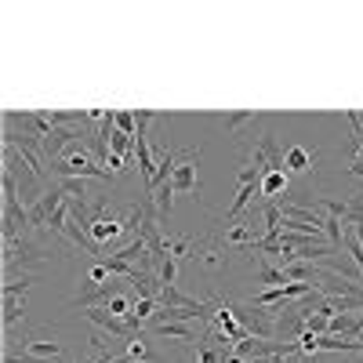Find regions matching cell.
<instances>
[{"mask_svg": "<svg viewBox=\"0 0 363 363\" xmlns=\"http://www.w3.org/2000/svg\"><path fill=\"white\" fill-rule=\"evenodd\" d=\"M48 258V247H40L33 236H18L4 244V280H15V272L22 269V277H33V269Z\"/></svg>", "mask_w": 363, "mask_h": 363, "instance_id": "cell-1", "label": "cell"}, {"mask_svg": "<svg viewBox=\"0 0 363 363\" xmlns=\"http://www.w3.org/2000/svg\"><path fill=\"white\" fill-rule=\"evenodd\" d=\"M51 171L58 178H99V182H113V174L95 157H91V149H80V145L66 149L62 157H55L51 160Z\"/></svg>", "mask_w": 363, "mask_h": 363, "instance_id": "cell-2", "label": "cell"}, {"mask_svg": "<svg viewBox=\"0 0 363 363\" xmlns=\"http://www.w3.org/2000/svg\"><path fill=\"white\" fill-rule=\"evenodd\" d=\"M233 313H236L240 327H244L251 338H277L280 306L277 309H265V306H255V301H233Z\"/></svg>", "mask_w": 363, "mask_h": 363, "instance_id": "cell-3", "label": "cell"}, {"mask_svg": "<svg viewBox=\"0 0 363 363\" xmlns=\"http://www.w3.org/2000/svg\"><path fill=\"white\" fill-rule=\"evenodd\" d=\"M284 153L287 149L277 142V135H258L255 138V149H251V167L258 174H269V171H284Z\"/></svg>", "mask_w": 363, "mask_h": 363, "instance_id": "cell-4", "label": "cell"}, {"mask_svg": "<svg viewBox=\"0 0 363 363\" xmlns=\"http://www.w3.org/2000/svg\"><path fill=\"white\" fill-rule=\"evenodd\" d=\"M29 284H33V277H22V280H4V330H11V327L22 320Z\"/></svg>", "mask_w": 363, "mask_h": 363, "instance_id": "cell-5", "label": "cell"}, {"mask_svg": "<svg viewBox=\"0 0 363 363\" xmlns=\"http://www.w3.org/2000/svg\"><path fill=\"white\" fill-rule=\"evenodd\" d=\"M196 160H200V149H182L178 153V167L171 174L174 193H196Z\"/></svg>", "mask_w": 363, "mask_h": 363, "instance_id": "cell-6", "label": "cell"}, {"mask_svg": "<svg viewBox=\"0 0 363 363\" xmlns=\"http://www.w3.org/2000/svg\"><path fill=\"white\" fill-rule=\"evenodd\" d=\"M66 203V193H62V186H55V189H48L37 203H29V225L33 229H48V222H51V215L58 207Z\"/></svg>", "mask_w": 363, "mask_h": 363, "instance_id": "cell-7", "label": "cell"}, {"mask_svg": "<svg viewBox=\"0 0 363 363\" xmlns=\"http://www.w3.org/2000/svg\"><path fill=\"white\" fill-rule=\"evenodd\" d=\"M301 335H306V313H298L294 301H291L287 309L280 306V316H277V338H280V342H298Z\"/></svg>", "mask_w": 363, "mask_h": 363, "instance_id": "cell-8", "label": "cell"}, {"mask_svg": "<svg viewBox=\"0 0 363 363\" xmlns=\"http://www.w3.org/2000/svg\"><path fill=\"white\" fill-rule=\"evenodd\" d=\"M316 160H320V153H309L306 145H291L284 153V171L287 174H309V171H316Z\"/></svg>", "mask_w": 363, "mask_h": 363, "instance_id": "cell-9", "label": "cell"}, {"mask_svg": "<svg viewBox=\"0 0 363 363\" xmlns=\"http://www.w3.org/2000/svg\"><path fill=\"white\" fill-rule=\"evenodd\" d=\"M116 280L113 284H106V287H84L77 298H73V306H80V309H102L109 298H116Z\"/></svg>", "mask_w": 363, "mask_h": 363, "instance_id": "cell-10", "label": "cell"}, {"mask_svg": "<svg viewBox=\"0 0 363 363\" xmlns=\"http://www.w3.org/2000/svg\"><path fill=\"white\" fill-rule=\"evenodd\" d=\"M149 335L171 338V342H200V338L193 335V327H189V323H153V327H149Z\"/></svg>", "mask_w": 363, "mask_h": 363, "instance_id": "cell-11", "label": "cell"}, {"mask_svg": "<svg viewBox=\"0 0 363 363\" xmlns=\"http://www.w3.org/2000/svg\"><path fill=\"white\" fill-rule=\"evenodd\" d=\"M291 189V178H287V171H269V174H262V196L272 203V196H280V193H287Z\"/></svg>", "mask_w": 363, "mask_h": 363, "instance_id": "cell-12", "label": "cell"}, {"mask_svg": "<svg viewBox=\"0 0 363 363\" xmlns=\"http://www.w3.org/2000/svg\"><path fill=\"white\" fill-rule=\"evenodd\" d=\"M196 363H236L233 349H218V345H211V342H196Z\"/></svg>", "mask_w": 363, "mask_h": 363, "instance_id": "cell-13", "label": "cell"}, {"mask_svg": "<svg viewBox=\"0 0 363 363\" xmlns=\"http://www.w3.org/2000/svg\"><path fill=\"white\" fill-rule=\"evenodd\" d=\"M258 284L269 291V287H287L291 280H287V269H284V265H269V262H262V265H258Z\"/></svg>", "mask_w": 363, "mask_h": 363, "instance_id": "cell-14", "label": "cell"}, {"mask_svg": "<svg viewBox=\"0 0 363 363\" xmlns=\"http://www.w3.org/2000/svg\"><path fill=\"white\" fill-rule=\"evenodd\" d=\"M113 280H116V277L109 272L106 262H91L87 272H84V287H106V284H113Z\"/></svg>", "mask_w": 363, "mask_h": 363, "instance_id": "cell-15", "label": "cell"}, {"mask_svg": "<svg viewBox=\"0 0 363 363\" xmlns=\"http://www.w3.org/2000/svg\"><path fill=\"white\" fill-rule=\"evenodd\" d=\"M124 356L131 363H149V359H153V352H149V345H145V335H131L124 342Z\"/></svg>", "mask_w": 363, "mask_h": 363, "instance_id": "cell-16", "label": "cell"}, {"mask_svg": "<svg viewBox=\"0 0 363 363\" xmlns=\"http://www.w3.org/2000/svg\"><path fill=\"white\" fill-rule=\"evenodd\" d=\"M327 335H342V338H356L359 335V320L349 316V313H338L335 320H330V330Z\"/></svg>", "mask_w": 363, "mask_h": 363, "instance_id": "cell-17", "label": "cell"}, {"mask_svg": "<svg viewBox=\"0 0 363 363\" xmlns=\"http://www.w3.org/2000/svg\"><path fill=\"white\" fill-rule=\"evenodd\" d=\"M22 352L37 356V359H62V345H58V342H29Z\"/></svg>", "mask_w": 363, "mask_h": 363, "instance_id": "cell-18", "label": "cell"}, {"mask_svg": "<svg viewBox=\"0 0 363 363\" xmlns=\"http://www.w3.org/2000/svg\"><path fill=\"white\" fill-rule=\"evenodd\" d=\"M102 309H106V313H113L116 320H128V316H131V309H135V301H131V298H124V294H116V298H109V301H106Z\"/></svg>", "mask_w": 363, "mask_h": 363, "instance_id": "cell-19", "label": "cell"}, {"mask_svg": "<svg viewBox=\"0 0 363 363\" xmlns=\"http://www.w3.org/2000/svg\"><path fill=\"white\" fill-rule=\"evenodd\" d=\"M193 301H196V298H186L178 287H164V291H160V306H178V309H182V306H193Z\"/></svg>", "mask_w": 363, "mask_h": 363, "instance_id": "cell-20", "label": "cell"}, {"mask_svg": "<svg viewBox=\"0 0 363 363\" xmlns=\"http://www.w3.org/2000/svg\"><path fill=\"white\" fill-rule=\"evenodd\" d=\"M251 120H258V113H225V116H222V128H225V131H236V128L251 124Z\"/></svg>", "mask_w": 363, "mask_h": 363, "instance_id": "cell-21", "label": "cell"}, {"mask_svg": "<svg viewBox=\"0 0 363 363\" xmlns=\"http://www.w3.org/2000/svg\"><path fill=\"white\" fill-rule=\"evenodd\" d=\"M306 330H309V335H327V330H330V316L309 313V316H306Z\"/></svg>", "mask_w": 363, "mask_h": 363, "instance_id": "cell-22", "label": "cell"}, {"mask_svg": "<svg viewBox=\"0 0 363 363\" xmlns=\"http://www.w3.org/2000/svg\"><path fill=\"white\" fill-rule=\"evenodd\" d=\"M113 124L120 128V131H124V135H138V120H135V113H113Z\"/></svg>", "mask_w": 363, "mask_h": 363, "instance_id": "cell-23", "label": "cell"}, {"mask_svg": "<svg viewBox=\"0 0 363 363\" xmlns=\"http://www.w3.org/2000/svg\"><path fill=\"white\" fill-rule=\"evenodd\" d=\"M58 186H62L66 196H87V193H84V178H62Z\"/></svg>", "mask_w": 363, "mask_h": 363, "instance_id": "cell-24", "label": "cell"}, {"mask_svg": "<svg viewBox=\"0 0 363 363\" xmlns=\"http://www.w3.org/2000/svg\"><path fill=\"white\" fill-rule=\"evenodd\" d=\"M106 171H109V174H116V171H124V157H116V153H109V157H106Z\"/></svg>", "mask_w": 363, "mask_h": 363, "instance_id": "cell-25", "label": "cell"}, {"mask_svg": "<svg viewBox=\"0 0 363 363\" xmlns=\"http://www.w3.org/2000/svg\"><path fill=\"white\" fill-rule=\"evenodd\" d=\"M349 171H352V174H359V178H363V160H356V157H352V164H349Z\"/></svg>", "mask_w": 363, "mask_h": 363, "instance_id": "cell-26", "label": "cell"}, {"mask_svg": "<svg viewBox=\"0 0 363 363\" xmlns=\"http://www.w3.org/2000/svg\"><path fill=\"white\" fill-rule=\"evenodd\" d=\"M287 359H291V356H272L269 363H287Z\"/></svg>", "mask_w": 363, "mask_h": 363, "instance_id": "cell-27", "label": "cell"}, {"mask_svg": "<svg viewBox=\"0 0 363 363\" xmlns=\"http://www.w3.org/2000/svg\"><path fill=\"white\" fill-rule=\"evenodd\" d=\"M356 320H359V330H363V313H359V316H356Z\"/></svg>", "mask_w": 363, "mask_h": 363, "instance_id": "cell-28", "label": "cell"}]
</instances>
